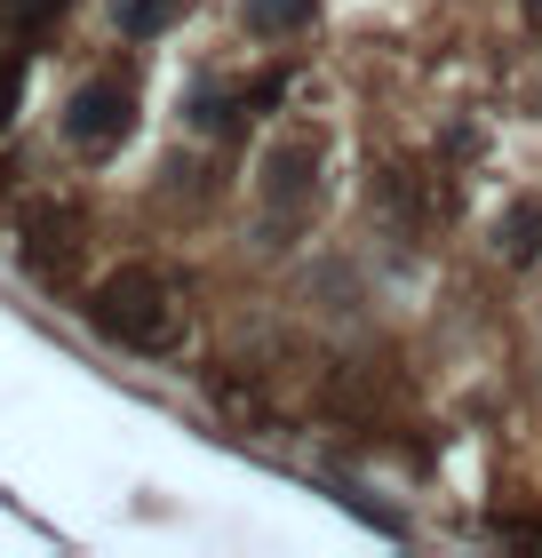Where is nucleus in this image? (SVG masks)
<instances>
[{"mask_svg":"<svg viewBox=\"0 0 542 558\" xmlns=\"http://www.w3.org/2000/svg\"><path fill=\"white\" fill-rule=\"evenodd\" d=\"M88 319H96V336H112L120 351H152V343H168V327H176L168 279H160V271H144V264H128V271H112V279H96Z\"/></svg>","mask_w":542,"mask_h":558,"instance_id":"1","label":"nucleus"},{"mask_svg":"<svg viewBox=\"0 0 542 558\" xmlns=\"http://www.w3.org/2000/svg\"><path fill=\"white\" fill-rule=\"evenodd\" d=\"M128 129H136V72L128 64H105L88 88H72V112H64L72 151H112Z\"/></svg>","mask_w":542,"mask_h":558,"instance_id":"2","label":"nucleus"},{"mask_svg":"<svg viewBox=\"0 0 542 558\" xmlns=\"http://www.w3.org/2000/svg\"><path fill=\"white\" fill-rule=\"evenodd\" d=\"M312 168H320V144H312V136L272 144V160H264V199H272V208H303V199H312Z\"/></svg>","mask_w":542,"mask_h":558,"instance_id":"3","label":"nucleus"},{"mask_svg":"<svg viewBox=\"0 0 542 558\" xmlns=\"http://www.w3.org/2000/svg\"><path fill=\"white\" fill-rule=\"evenodd\" d=\"M248 24L255 33H303V24H312V0H248Z\"/></svg>","mask_w":542,"mask_h":558,"instance_id":"4","label":"nucleus"},{"mask_svg":"<svg viewBox=\"0 0 542 558\" xmlns=\"http://www.w3.org/2000/svg\"><path fill=\"white\" fill-rule=\"evenodd\" d=\"M112 16H120L128 40H144V33H160V24L176 16V0H112Z\"/></svg>","mask_w":542,"mask_h":558,"instance_id":"5","label":"nucleus"},{"mask_svg":"<svg viewBox=\"0 0 542 558\" xmlns=\"http://www.w3.org/2000/svg\"><path fill=\"white\" fill-rule=\"evenodd\" d=\"M72 9V0H0V24L9 33H40V24H57Z\"/></svg>","mask_w":542,"mask_h":558,"instance_id":"6","label":"nucleus"},{"mask_svg":"<svg viewBox=\"0 0 542 558\" xmlns=\"http://www.w3.org/2000/svg\"><path fill=\"white\" fill-rule=\"evenodd\" d=\"M534 247H542V216H527V208H519V216L503 223V256L519 264V256H534Z\"/></svg>","mask_w":542,"mask_h":558,"instance_id":"7","label":"nucleus"},{"mask_svg":"<svg viewBox=\"0 0 542 558\" xmlns=\"http://www.w3.org/2000/svg\"><path fill=\"white\" fill-rule=\"evenodd\" d=\"M9 112H16V72L0 64V120H9Z\"/></svg>","mask_w":542,"mask_h":558,"instance_id":"8","label":"nucleus"}]
</instances>
